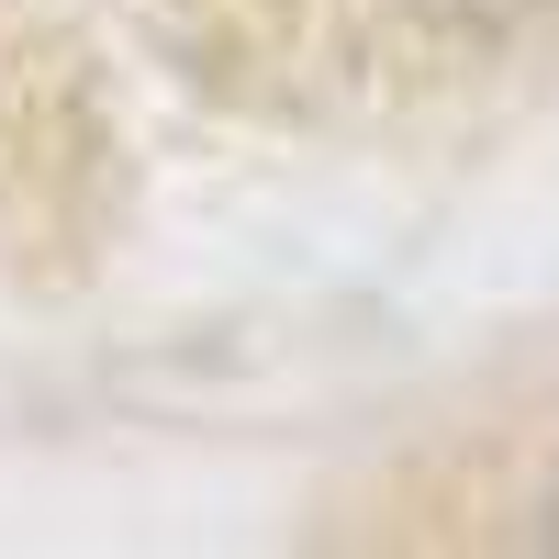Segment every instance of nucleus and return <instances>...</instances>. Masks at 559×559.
Here are the masks:
<instances>
[{"instance_id":"nucleus-1","label":"nucleus","mask_w":559,"mask_h":559,"mask_svg":"<svg viewBox=\"0 0 559 559\" xmlns=\"http://www.w3.org/2000/svg\"><path fill=\"white\" fill-rule=\"evenodd\" d=\"M112 213V123L57 0H0V280L90 258Z\"/></svg>"}]
</instances>
